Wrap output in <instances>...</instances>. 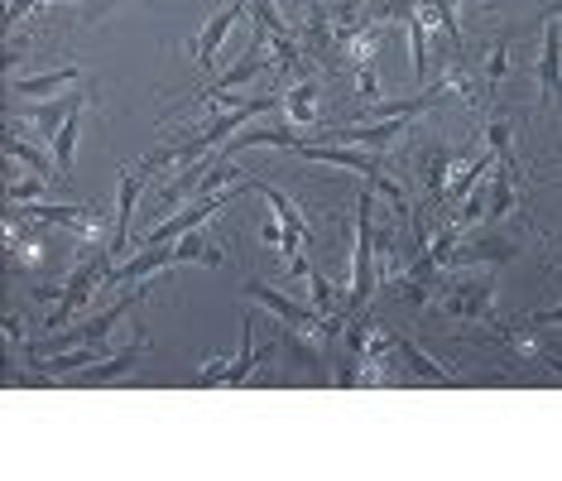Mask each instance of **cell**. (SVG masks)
Wrapping results in <instances>:
<instances>
[{"mask_svg":"<svg viewBox=\"0 0 562 481\" xmlns=\"http://www.w3.org/2000/svg\"><path fill=\"white\" fill-rule=\"evenodd\" d=\"M375 188H366L361 198H356V260H351V294H347V318L351 313H361L370 294H375Z\"/></svg>","mask_w":562,"mask_h":481,"instance_id":"1","label":"cell"},{"mask_svg":"<svg viewBox=\"0 0 562 481\" xmlns=\"http://www.w3.org/2000/svg\"><path fill=\"white\" fill-rule=\"evenodd\" d=\"M111 260H116V250H111V246H87V256L78 260V270H72V275H68V284L58 289V309L48 313V323H44V327H54V333H58V327L68 323L72 313H78L82 303L111 280Z\"/></svg>","mask_w":562,"mask_h":481,"instance_id":"2","label":"cell"},{"mask_svg":"<svg viewBox=\"0 0 562 481\" xmlns=\"http://www.w3.org/2000/svg\"><path fill=\"white\" fill-rule=\"evenodd\" d=\"M250 20H255V44L270 48V58L279 63L284 72H299V34H293V24L279 15V0H250Z\"/></svg>","mask_w":562,"mask_h":481,"instance_id":"3","label":"cell"},{"mask_svg":"<svg viewBox=\"0 0 562 481\" xmlns=\"http://www.w3.org/2000/svg\"><path fill=\"white\" fill-rule=\"evenodd\" d=\"M246 10H250V0H232V5H222L207 24H202V34H198L193 44H188V54H193V68H198V72L216 68V48L226 44V34L236 30V20L246 15Z\"/></svg>","mask_w":562,"mask_h":481,"instance_id":"4","label":"cell"},{"mask_svg":"<svg viewBox=\"0 0 562 481\" xmlns=\"http://www.w3.org/2000/svg\"><path fill=\"white\" fill-rule=\"evenodd\" d=\"M442 313L447 318H467V323H495V284L491 280L452 284L442 294Z\"/></svg>","mask_w":562,"mask_h":481,"instance_id":"5","label":"cell"},{"mask_svg":"<svg viewBox=\"0 0 562 481\" xmlns=\"http://www.w3.org/2000/svg\"><path fill=\"white\" fill-rule=\"evenodd\" d=\"M250 183L260 188V193H265V202H270V208H274V217L284 222V250H279V256H284L289 265H293V260H303V246H308V222H303L299 202H293V198H284V193H279L274 183H260V179H250Z\"/></svg>","mask_w":562,"mask_h":481,"instance_id":"6","label":"cell"},{"mask_svg":"<svg viewBox=\"0 0 562 481\" xmlns=\"http://www.w3.org/2000/svg\"><path fill=\"white\" fill-rule=\"evenodd\" d=\"M491 327H495V337H501L505 347L515 351V357H524V361L543 366V371L562 376V357H558V351H553V347H548V342L539 337V327H533V323H529V327H515V323H501V318H495Z\"/></svg>","mask_w":562,"mask_h":481,"instance_id":"7","label":"cell"},{"mask_svg":"<svg viewBox=\"0 0 562 481\" xmlns=\"http://www.w3.org/2000/svg\"><path fill=\"white\" fill-rule=\"evenodd\" d=\"M135 303H139V289H125V294L111 303L106 313H97L92 323L72 327V333H63V337H54V342H63V347H106V333H116V323L135 309Z\"/></svg>","mask_w":562,"mask_h":481,"instance_id":"8","label":"cell"},{"mask_svg":"<svg viewBox=\"0 0 562 481\" xmlns=\"http://www.w3.org/2000/svg\"><path fill=\"white\" fill-rule=\"evenodd\" d=\"M240 351H236V361L226 366V361H212V366H202V376H198V385H240V381H250V371L260 366V351H255V323L246 318V327H240Z\"/></svg>","mask_w":562,"mask_h":481,"instance_id":"9","label":"cell"},{"mask_svg":"<svg viewBox=\"0 0 562 481\" xmlns=\"http://www.w3.org/2000/svg\"><path fill=\"white\" fill-rule=\"evenodd\" d=\"M539 107H553L562 97V40H558V24L543 20V54H539Z\"/></svg>","mask_w":562,"mask_h":481,"instance_id":"10","label":"cell"},{"mask_svg":"<svg viewBox=\"0 0 562 481\" xmlns=\"http://www.w3.org/2000/svg\"><path fill=\"white\" fill-rule=\"evenodd\" d=\"M293 155H303V159H323V164H341V169H356V174H366L370 183L380 179V164L370 149H341V145H308V141H293L289 145Z\"/></svg>","mask_w":562,"mask_h":481,"instance_id":"11","label":"cell"},{"mask_svg":"<svg viewBox=\"0 0 562 481\" xmlns=\"http://www.w3.org/2000/svg\"><path fill=\"white\" fill-rule=\"evenodd\" d=\"M139 193H145V169H139V174H121V183H116V236H111L116 260L125 256V246H131V222H135Z\"/></svg>","mask_w":562,"mask_h":481,"instance_id":"12","label":"cell"},{"mask_svg":"<svg viewBox=\"0 0 562 481\" xmlns=\"http://www.w3.org/2000/svg\"><path fill=\"white\" fill-rule=\"evenodd\" d=\"M78 63H63V68H48V72H34V78H10V92L15 97H34V101H54L63 87L78 82Z\"/></svg>","mask_w":562,"mask_h":481,"instance_id":"13","label":"cell"},{"mask_svg":"<svg viewBox=\"0 0 562 481\" xmlns=\"http://www.w3.org/2000/svg\"><path fill=\"white\" fill-rule=\"evenodd\" d=\"M519 208V169H515V159L501 155L495 159V179H491V217L485 222H501L509 217V212Z\"/></svg>","mask_w":562,"mask_h":481,"instance_id":"14","label":"cell"},{"mask_svg":"<svg viewBox=\"0 0 562 481\" xmlns=\"http://www.w3.org/2000/svg\"><path fill=\"white\" fill-rule=\"evenodd\" d=\"M139 357H145V323H135L131 347L111 351V357H101L97 366H87V371H78V376H82V381H111V376H125L131 366H139Z\"/></svg>","mask_w":562,"mask_h":481,"instance_id":"15","label":"cell"},{"mask_svg":"<svg viewBox=\"0 0 562 481\" xmlns=\"http://www.w3.org/2000/svg\"><path fill=\"white\" fill-rule=\"evenodd\" d=\"M408 121H414V116H380V121H370V125H341V131H337V141H351V145L380 149V145L400 141V135L408 131Z\"/></svg>","mask_w":562,"mask_h":481,"instance_id":"16","label":"cell"},{"mask_svg":"<svg viewBox=\"0 0 562 481\" xmlns=\"http://www.w3.org/2000/svg\"><path fill=\"white\" fill-rule=\"evenodd\" d=\"M173 265H178V250H173V246H155V250L145 246L131 265L111 270V280H106V284H131V280H145V275H164V270H173Z\"/></svg>","mask_w":562,"mask_h":481,"instance_id":"17","label":"cell"},{"mask_svg":"<svg viewBox=\"0 0 562 481\" xmlns=\"http://www.w3.org/2000/svg\"><path fill=\"white\" fill-rule=\"evenodd\" d=\"M82 116H87V97L72 101V111H68V121L54 131V169H58V179L72 169V155H78V135H82Z\"/></svg>","mask_w":562,"mask_h":481,"instance_id":"18","label":"cell"},{"mask_svg":"<svg viewBox=\"0 0 562 481\" xmlns=\"http://www.w3.org/2000/svg\"><path fill=\"white\" fill-rule=\"evenodd\" d=\"M495 159H501V155H495V149H485V155L467 159V164H457L452 179H447V198H452V202H467V198L485 183V174H491V164H495Z\"/></svg>","mask_w":562,"mask_h":481,"instance_id":"19","label":"cell"},{"mask_svg":"<svg viewBox=\"0 0 562 481\" xmlns=\"http://www.w3.org/2000/svg\"><path fill=\"white\" fill-rule=\"evenodd\" d=\"M279 107H284V116L293 125H313L317 121V82L313 78L293 82L289 92H279Z\"/></svg>","mask_w":562,"mask_h":481,"instance_id":"20","label":"cell"},{"mask_svg":"<svg viewBox=\"0 0 562 481\" xmlns=\"http://www.w3.org/2000/svg\"><path fill=\"white\" fill-rule=\"evenodd\" d=\"M178 265H207V270H222L226 265V250L216 246V240H207V236H198V232H188V236H178Z\"/></svg>","mask_w":562,"mask_h":481,"instance_id":"21","label":"cell"},{"mask_svg":"<svg viewBox=\"0 0 562 481\" xmlns=\"http://www.w3.org/2000/svg\"><path fill=\"white\" fill-rule=\"evenodd\" d=\"M394 347H400V361H404V366H408V371H414V376H424V381H432V385H452V376H447L442 366L428 357V351H418V347H414V342H408V337H400V333H394Z\"/></svg>","mask_w":562,"mask_h":481,"instance_id":"22","label":"cell"},{"mask_svg":"<svg viewBox=\"0 0 562 481\" xmlns=\"http://www.w3.org/2000/svg\"><path fill=\"white\" fill-rule=\"evenodd\" d=\"M303 284H308V303H313V309L317 313H327V318H347V313H341V294H337V284H331V280H323V275H317L313 270V265H308V275H303Z\"/></svg>","mask_w":562,"mask_h":481,"instance_id":"23","label":"cell"},{"mask_svg":"<svg viewBox=\"0 0 562 481\" xmlns=\"http://www.w3.org/2000/svg\"><path fill=\"white\" fill-rule=\"evenodd\" d=\"M457 164H462V159H457L452 149H432V155H428V193L432 198H447V179H452Z\"/></svg>","mask_w":562,"mask_h":481,"instance_id":"24","label":"cell"},{"mask_svg":"<svg viewBox=\"0 0 562 481\" xmlns=\"http://www.w3.org/2000/svg\"><path fill=\"white\" fill-rule=\"evenodd\" d=\"M48 183H54V179H44V174H24V179H15V183H10L5 188V202H10V208H24V202H40L44 193H48Z\"/></svg>","mask_w":562,"mask_h":481,"instance_id":"25","label":"cell"},{"mask_svg":"<svg viewBox=\"0 0 562 481\" xmlns=\"http://www.w3.org/2000/svg\"><path fill=\"white\" fill-rule=\"evenodd\" d=\"M5 155H10V159H20V164H30V169H34V174H44V179H58V169H48V164H44L40 145L20 141V135H5Z\"/></svg>","mask_w":562,"mask_h":481,"instance_id":"26","label":"cell"},{"mask_svg":"<svg viewBox=\"0 0 562 481\" xmlns=\"http://www.w3.org/2000/svg\"><path fill=\"white\" fill-rule=\"evenodd\" d=\"M509 72V44H495L491 54H485V68H481V78H485V87H495Z\"/></svg>","mask_w":562,"mask_h":481,"instance_id":"27","label":"cell"},{"mask_svg":"<svg viewBox=\"0 0 562 481\" xmlns=\"http://www.w3.org/2000/svg\"><path fill=\"white\" fill-rule=\"evenodd\" d=\"M485 145H491L495 155H509V121H491V125H485Z\"/></svg>","mask_w":562,"mask_h":481,"instance_id":"28","label":"cell"},{"mask_svg":"<svg viewBox=\"0 0 562 481\" xmlns=\"http://www.w3.org/2000/svg\"><path fill=\"white\" fill-rule=\"evenodd\" d=\"M529 323H533V327H558V323H562V303H558V309H543V313H533Z\"/></svg>","mask_w":562,"mask_h":481,"instance_id":"29","label":"cell"},{"mask_svg":"<svg viewBox=\"0 0 562 481\" xmlns=\"http://www.w3.org/2000/svg\"><path fill=\"white\" fill-rule=\"evenodd\" d=\"M111 5H116V0H92V10H87V15H92V20H97V15H106V10H111Z\"/></svg>","mask_w":562,"mask_h":481,"instance_id":"30","label":"cell"},{"mask_svg":"<svg viewBox=\"0 0 562 481\" xmlns=\"http://www.w3.org/2000/svg\"><path fill=\"white\" fill-rule=\"evenodd\" d=\"M558 15H562V0H553V5H548V15H543V20H558Z\"/></svg>","mask_w":562,"mask_h":481,"instance_id":"31","label":"cell"}]
</instances>
